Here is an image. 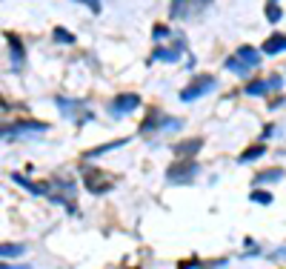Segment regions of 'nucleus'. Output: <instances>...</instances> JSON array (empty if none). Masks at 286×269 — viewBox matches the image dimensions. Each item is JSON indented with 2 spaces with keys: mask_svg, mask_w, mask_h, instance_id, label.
Returning a JSON list of instances; mask_svg holds the SVG:
<instances>
[{
  "mask_svg": "<svg viewBox=\"0 0 286 269\" xmlns=\"http://www.w3.org/2000/svg\"><path fill=\"white\" fill-rule=\"evenodd\" d=\"M283 178H286V172L280 169V166H272V169L258 172V175L252 178V183H255V189H258V186H263V183H277V180H283Z\"/></svg>",
  "mask_w": 286,
  "mask_h": 269,
  "instance_id": "6e6552de",
  "label": "nucleus"
},
{
  "mask_svg": "<svg viewBox=\"0 0 286 269\" xmlns=\"http://www.w3.org/2000/svg\"><path fill=\"white\" fill-rule=\"evenodd\" d=\"M189 15H192V0H172V6H169L172 20H186Z\"/></svg>",
  "mask_w": 286,
  "mask_h": 269,
  "instance_id": "9b49d317",
  "label": "nucleus"
},
{
  "mask_svg": "<svg viewBox=\"0 0 286 269\" xmlns=\"http://www.w3.org/2000/svg\"><path fill=\"white\" fill-rule=\"evenodd\" d=\"M280 52H286V35H272L260 46V54H280Z\"/></svg>",
  "mask_w": 286,
  "mask_h": 269,
  "instance_id": "f8f14e48",
  "label": "nucleus"
},
{
  "mask_svg": "<svg viewBox=\"0 0 286 269\" xmlns=\"http://www.w3.org/2000/svg\"><path fill=\"white\" fill-rule=\"evenodd\" d=\"M214 86H218V78H214V75H200V78H195V83H192L189 89L180 92V100H183V103H192V100L214 92Z\"/></svg>",
  "mask_w": 286,
  "mask_h": 269,
  "instance_id": "f03ea898",
  "label": "nucleus"
},
{
  "mask_svg": "<svg viewBox=\"0 0 286 269\" xmlns=\"http://www.w3.org/2000/svg\"><path fill=\"white\" fill-rule=\"evenodd\" d=\"M57 106H60V112H63L66 117H75L78 112H81L83 100H66V98H57Z\"/></svg>",
  "mask_w": 286,
  "mask_h": 269,
  "instance_id": "f3484780",
  "label": "nucleus"
},
{
  "mask_svg": "<svg viewBox=\"0 0 286 269\" xmlns=\"http://www.w3.org/2000/svg\"><path fill=\"white\" fill-rule=\"evenodd\" d=\"M180 126H183V120H178V117H163L161 132H166V129H180Z\"/></svg>",
  "mask_w": 286,
  "mask_h": 269,
  "instance_id": "a878e982",
  "label": "nucleus"
},
{
  "mask_svg": "<svg viewBox=\"0 0 286 269\" xmlns=\"http://www.w3.org/2000/svg\"><path fill=\"white\" fill-rule=\"evenodd\" d=\"M263 152H266V146H263V144L249 146V149H246V152H243L238 161H241V163H252V161H258V158H263Z\"/></svg>",
  "mask_w": 286,
  "mask_h": 269,
  "instance_id": "a211bd4d",
  "label": "nucleus"
},
{
  "mask_svg": "<svg viewBox=\"0 0 286 269\" xmlns=\"http://www.w3.org/2000/svg\"><path fill=\"white\" fill-rule=\"evenodd\" d=\"M0 269H32V266H15V263H0Z\"/></svg>",
  "mask_w": 286,
  "mask_h": 269,
  "instance_id": "7c9ffc66",
  "label": "nucleus"
},
{
  "mask_svg": "<svg viewBox=\"0 0 286 269\" xmlns=\"http://www.w3.org/2000/svg\"><path fill=\"white\" fill-rule=\"evenodd\" d=\"M180 49L178 46H158L152 52V63H158V60H163V63H175V60H180Z\"/></svg>",
  "mask_w": 286,
  "mask_h": 269,
  "instance_id": "9d476101",
  "label": "nucleus"
},
{
  "mask_svg": "<svg viewBox=\"0 0 286 269\" xmlns=\"http://www.w3.org/2000/svg\"><path fill=\"white\" fill-rule=\"evenodd\" d=\"M52 37L57 40V43H66V46H72L75 40H78V37L72 35L69 29H63V26H54V29H52Z\"/></svg>",
  "mask_w": 286,
  "mask_h": 269,
  "instance_id": "aec40b11",
  "label": "nucleus"
},
{
  "mask_svg": "<svg viewBox=\"0 0 286 269\" xmlns=\"http://www.w3.org/2000/svg\"><path fill=\"white\" fill-rule=\"evenodd\" d=\"M249 200H255V204H260V207H269V204H272V195L263 192V189H255V192L249 195Z\"/></svg>",
  "mask_w": 286,
  "mask_h": 269,
  "instance_id": "b1692460",
  "label": "nucleus"
},
{
  "mask_svg": "<svg viewBox=\"0 0 286 269\" xmlns=\"http://www.w3.org/2000/svg\"><path fill=\"white\" fill-rule=\"evenodd\" d=\"M272 132H275V126L269 123L266 129H263V132H260V141H266V138H269V134H272Z\"/></svg>",
  "mask_w": 286,
  "mask_h": 269,
  "instance_id": "c756f323",
  "label": "nucleus"
},
{
  "mask_svg": "<svg viewBox=\"0 0 286 269\" xmlns=\"http://www.w3.org/2000/svg\"><path fill=\"white\" fill-rule=\"evenodd\" d=\"M75 3H83V6H89L95 15H100V0H75Z\"/></svg>",
  "mask_w": 286,
  "mask_h": 269,
  "instance_id": "cd10ccee",
  "label": "nucleus"
},
{
  "mask_svg": "<svg viewBox=\"0 0 286 269\" xmlns=\"http://www.w3.org/2000/svg\"><path fill=\"white\" fill-rule=\"evenodd\" d=\"M226 69H229V72H235V75H241V78H246V75L252 72L249 66H246L241 57H235V54H229V57H226Z\"/></svg>",
  "mask_w": 286,
  "mask_h": 269,
  "instance_id": "dca6fc26",
  "label": "nucleus"
},
{
  "mask_svg": "<svg viewBox=\"0 0 286 269\" xmlns=\"http://www.w3.org/2000/svg\"><path fill=\"white\" fill-rule=\"evenodd\" d=\"M203 149V138H189V141H180V144L172 146L175 158H183V161H195V155Z\"/></svg>",
  "mask_w": 286,
  "mask_h": 269,
  "instance_id": "20e7f679",
  "label": "nucleus"
},
{
  "mask_svg": "<svg viewBox=\"0 0 286 269\" xmlns=\"http://www.w3.org/2000/svg\"><path fill=\"white\" fill-rule=\"evenodd\" d=\"M246 95H252V98H263V95H266V81H252V83H246Z\"/></svg>",
  "mask_w": 286,
  "mask_h": 269,
  "instance_id": "4be33fe9",
  "label": "nucleus"
},
{
  "mask_svg": "<svg viewBox=\"0 0 286 269\" xmlns=\"http://www.w3.org/2000/svg\"><path fill=\"white\" fill-rule=\"evenodd\" d=\"M172 35V29L166 26V23H158V26L152 29V40L155 43H163V37H169Z\"/></svg>",
  "mask_w": 286,
  "mask_h": 269,
  "instance_id": "5701e85b",
  "label": "nucleus"
},
{
  "mask_svg": "<svg viewBox=\"0 0 286 269\" xmlns=\"http://www.w3.org/2000/svg\"><path fill=\"white\" fill-rule=\"evenodd\" d=\"M12 180H15L18 186L29 189L32 195H46V192H49V186H46V183H32V180H29V178H23L20 172H12Z\"/></svg>",
  "mask_w": 286,
  "mask_h": 269,
  "instance_id": "4468645a",
  "label": "nucleus"
},
{
  "mask_svg": "<svg viewBox=\"0 0 286 269\" xmlns=\"http://www.w3.org/2000/svg\"><path fill=\"white\" fill-rule=\"evenodd\" d=\"M272 258H286V249H275L272 252Z\"/></svg>",
  "mask_w": 286,
  "mask_h": 269,
  "instance_id": "2f4dec72",
  "label": "nucleus"
},
{
  "mask_svg": "<svg viewBox=\"0 0 286 269\" xmlns=\"http://www.w3.org/2000/svg\"><path fill=\"white\" fill-rule=\"evenodd\" d=\"M195 266H200V260H197V258H192V260H180V263H178V269H195Z\"/></svg>",
  "mask_w": 286,
  "mask_h": 269,
  "instance_id": "c85d7f7f",
  "label": "nucleus"
},
{
  "mask_svg": "<svg viewBox=\"0 0 286 269\" xmlns=\"http://www.w3.org/2000/svg\"><path fill=\"white\" fill-rule=\"evenodd\" d=\"M197 172H200L197 161H183V158H178V161L166 169V180H169V183H192V178H195Z\"/></svg>",
  "mask_w": 286,
  "mask_h": 269,
  "instance_id": "f257e3e1",
  "label": "nucleus"
},
{
  "mask_svg": "<svg viewBox=\"0 0 286 269\" xmlns=\"http://www.w3.org/2000/svg\"><path fill=\"white\" fill-rule=\"evenodd\" d=\"M6 43H9V52H12V63H15V66H23V60H26V49H23V43H20L15 35H6Z\"/></svg>",
  "mask_w": 286,
  "mask_h": 269,
  "instance_id": "ddd939ff",
  "label": "nucleus"
},
{
  "mask_svg": "<svg viewBox=\"0 0 286 269\" xmlns=\"http://www.w3.org/2000/svg\"><path fill=\"white\" fill-rule=\"evenodd\" d=\"M129 144V138H120V141H109V144H103V146H95V149H89V152L83 155V158H100V155H106V152H112V149H120V146H126Z\"/></svg>",
  "mask_w": 286,
  "mask_h": 269,
  "instance_id": "2eb2a0df",
  "label": "nucleus"
},
{
  "mask_svg": "<svg viewBox=\"0 0 286 269\" xmlns=\"http://www.w3.org/2000/svg\"><path fill=\"white\" fill-rule=\"evenodd\" d=\"M280 18H283L280 3H277V0H266V20H269V23H277Z\"/></svg>",
  "mask_w": 286,
  "mask_h": 269,
  "instance_id": "6ab92c4d",
  "label": "nucleus"
},
{
  "mask_svg": "<svg viewBox=\"0 0 286 269\" xmlns=\"http://www.w3.org/2000/svg\"><path fill=\"white\" fill-rule=\"evenodd\" d=\"M235 57H241V60L249 66V69H258V66H260V57H263V54H260L255 46H238V49H235Z\"/></svg>",
  "mask_w": 286,
  "mask_h": 269,
  "instance_id": "1a4fd4ad",
  "label": "nucleus"
},
{
  "mask_svg": "<svg viewBox=\"0 0 286 269\" xmlns=\"http://www.w3.org/2000/svg\"><path fill=\"white\" fill-rule=\"evenodd\" d=\"M23 246L20 243H0V258H20Z\"/></svg>",
  "mask_w": 286,
  "mask_h": 269,
  "instance_id": "412c9836",
  "label": "nucleus"
},
{
  "mask_svg": "<svg viewBox=\"0 0 286 269\" xmlns=\"http://www.w3.org/2000/svg\"><path fill=\"white\" fill-rule=\"evenodd\" d=\"M103 178H109V175H98V172L86 175V189H89L92 195H106V192L115 189V180H103Z\"/></svg>",
  "mask_w": 286,
  "mask_h": 269,
  "instance_id": "39448f33",
  "label": "nucleus"
},
{
  "mask_svg": "<svg viewBox=\"0 0 286 269\" xmlns=\"http://www.w3.org/2000/svg\"><path fill=\"white\" fill-rule=\"evenodd\" d=\"M134 109H140V95H134V92H120V95L112 100L109 112H112V117H120V115L134 112Z\"/></svg>",
  "mask_w": 286,
  "mask_h": 269,
  "instance_id": "7ed1b4c3",
  "label": "nucleus"
},
{
  "mask_svg": "<svg viewBox=\"0 0 286 269\" xmlns=\"http://www.w3.org/2000/svg\"><path fill=\"white\" fill-rule=\"evenodd\" d=\"M163 112L161 109H149V112H146V117H143V123H140V134H152V132H158V129H161L163 126Z\"/></svg>",
  "mask_w": 286,
  "mask_h": 269,
  "instance_id": "0eeeda50",
  "label": "nucleus"
},
{
  "mask_svg": "<svg viewBox=\"0 0 286 269\" xmlns=\"http://www.w3.org/2000/svg\"><path fill=\"white\" fill-rule=\"evenodd\" d=\"M266 89H269V92H280V89H283V78H280V75H272V78H266Z\"/></svg>",
  "mask_w": 286,
  "mask_h": 269,
  "instance_id": "393cba45",
  "label": "nucleus"
},
{
  "mask_svg": "<svg viewBox=\"0 0 286 269\" xmlns=\"http://www.w3.org/2000/svg\"><path fill=\"white\" fill-rule=\"evenodd\" d=\"M212 0H192V15H200V12H206V6H209Z\"/></svg>",
  "mask_w": 286,
  "mask_h": 269,
  "instance_id": "bb28decb",
  "label": "nucleus"
},
{
  "mask_svg": "<svg viewBox=\"0 0 286 269\" xmlns=\"http://www.w3.org/2000/svg\"><path fill=\"white\" fill-rule=\"evenodd\" d=\"M49 186H57V189H66V192H75V180H60V178H54ZM52 200L54 204H60V207H66L69 209V215H78V207L75 204H69V197L66 195H52Z\"/></svg>",
  "mask_w": 286,
  "mask_h": 269,
  "instance_id": "423d86ee",
  "label": "nucleus"
}]
</instances>
